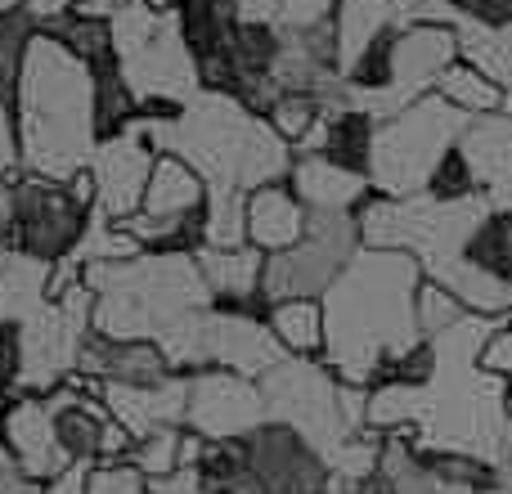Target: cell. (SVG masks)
<instances>
[{
  "label": "cell",
  "mask_w": 512,
  "mask_h": 494,
  "mask_svg": "<svg viewBox=\"0 0 512 494\" xmlns=\"http://www.w3.org/2000/svg\"><path fill=\"white\" fill-rule=\"evenodd\" d=\"M418 256L396 247H360L342 274L328 283L324 301V355L319 360L342 382L373 387L378 369L414 346L418 337Z\"/></svg>",
  "instance_id": "1"
},
{
  "label": "cell",
  "mask_w": 512,
  "mask_h": 494,
  "mask_svg": "<svg viewBox=\"0 0 512 494\" xmlns=\"http://www.w3.org/2000/svg\"><path fill=\"white\" fill-rule=\"evenodd\" d=\"M18 167L68 180L90 167L99 144L95 126V72L54 36L36 32L27 45L14 95Z\"/></svg>",
  "instance_id": "2"
},
{
  "label": "cell",
  "mask_w": 512,
  "mask_h": 494,
  "mask_svg": "<svg viewBox=\"0 0 512 494\" xmlns=\"http://www.w3.org/2000/svg\"><path fill=\"white\" fill-rule=\"evenodd\" d=\"M198 472L207 494H337L328 454L288 423L248 427L198 445Z\"/></svg>",
  "instance_id": "3"
},
{
  "label": "cell",
  "mask_w": 512,
  "mask_h": 494,
  "mask_svg": "<svg viewBox=\"0 0 512 494\" xmlns=\"http://www.w3.org/2000/svg\"><path fill=\"white\" fill-rule=\"evenodd\" d=\"M472 117L445 104L441 95H423L396 117H382L378 135H373V158H369V189L387 198L423 194L432 167L454 149Z\"/></svg>",
  "instance_id": "4"
},
{
  "label": "cell",
  "mask_w": 512,
  "mask_h": 494,
  "mask_svg": "<svg viewBox=\"0 0 512 494\" xmlns=\"http://www.w3.org/2000/svg\"><path fill=\"white\" fill-rule=\"evenodd\" d=\"M364 247L355 212H310V225L292 247L265 256L261 292L265 301L288 297H324L328 283L351 265V256Z\"/></svg>",
  "instance_id": "5"
},
{
  "label": "cell",
  "mask_w": 512,
  "mask_h": 494,
  "mask_svg": "<svg viewBox=\"0 0 512 494\" xmlns=\"http://www.w3.org/2000/svg\"><path fill=\"white\" fill-rule=\"evenodd\" d=\"M265 423L261 382L243 378L234 369H194L185 396V427L203 441L216 436H239L248 427Z\"/></svg>",
  "instance_id": "6"
},
{
  "label": "cell",
  "mask_w": 512,
  "mask_h": 494,
  "mask_svg": "<svg viewBox=\"0 0 512 494\" xmlns=\"http://www.w3.org/2000/svg\"><path fill=\"white\" fill-rule=\"evenodd\" d=\"M153 149L149 135L131 131H117L108 140L95 144L90 153V180H95V216L108 225H122L126 216L140 212L144 203V185H149V171H153Z\"/></svg>",
  "instance_id": "7"
},
{
  "label": "cell",
  "mask_w": 512,
  "mask_h": 494,
  "mask_svg": "<svg viewBox=\"0 0 512 494\" xmlns=\"http://www.w3.org/2000/svg\"><path fill=\"white\" fill-rule=\"evenodd\" d=\"M0 445L9 450V459L27 472L32 481H50L68 468V454L59 445V432H54V414L45 405V396H14L5 414V436Z\"/></svg>",
  "instance_id": "8"
},
{
  "label": "cell",
  "mask_w": 512,
  "mask_h": 494,
  "mask_svg": "<svg viewBox=\"0 0 512 494\" xmlns=\"http://www.w3.org/2000/svg\"><path fill=\"white\" fill-rule=\"evenodd\" d=\"M310 225V207L292 194L288 180H274V185H261L243 198V230H248V243L256 252H283L306 234Z\"/></svg>",
  "instance_id": "9"
},
{
  "label": "cell",
  "mask_w": 512,
  "mask_h": 494,
  "mask_svg": "<svg viewBox=\"0 0 512 494\" xmlns=\"http://www.w3.org/2000/svg\"><path fill=\"white\" fill-rule=\"evenodd\" d=\"M459 149L477 171L481 194L499 207H512V117H472L459 135Z\"/></svg>",
  "instance_id": "10"
},
{
  "label": "cell",
  "mask_w": 512,
  "mask_h": 494,
  "mask_svg": "<svg viewBox=\"0 0 512 494\" xmlns=\"http://www.w3.org/2000/svg\"><path fill=\"white\" fill-rule=\"evenodd\" d=\"M288 185L310 212H355L373 194L369 180L324 162L319 153H297L288 171Z\"/></svg>",
  "instance_id": "11"
},
{
  "label": "cell",
  "mask_w": 512,
  "mask_h": 494,
  "mask_svg": "<svg viewBox=\"0 0 512 494\" xmlns=\"http://www.w3.org/2000/svg\"><path fill=\"white\" fill-rule=\"evenodd\" d=\"M436 95L468 117H495V113H508L512 108V90H504L495 77H486V72L468 59H454L450 68L436 77Z\"/></svg>",
  "instance_id": "12"
},
{
  "label": "cell",
  "mask_w": 512,
  "mask_h": 494,
  "mask_svg": "<svg viewBox=\"0 0 512 494\" xmlns=\"http://www.w3.org/2000/svg\"><path fill=\"white\" fill-rule=\"evenodd\" d=\"M265 324L283 346V355H324V301L319 297L270 301Z\"/></svg>",
  "instance_id": "13"
},
{
  "label": "cell",
  "mask_w": 512,
  "mask_h": 494,
  "mask_svg": "<svg viewBox=\"0 0 512 494\" xmlns=\"http://www.w3.org/2000/svg\"><path fill=\"white\" fill-rule=\"evenodd\" d=\"M414 315H418V333H423V337H441L445 328L463 324L472 310L463 306L450 288H441V283H432L423 274V283H418V301H414Z\"/></svg>",
  "instance_id": "14"
},
{
  "label": "cell",
  "mask_w": 512,
  "mask_h": 494,
  "mask_svg": "<svg viewBox=\"0 0 512 494\" xmlns=\"http://www.w3.org/2000/svg\"><path fill=\"white\" fill-rule=\"evenodd\" d=\"M477 364L486 373H495V378L512 382V328L504 319H495V324L486 328V337H481V346H477Z\"/></svg>",
  "instance_id": "15"
},
{
  "label": "cell",
  "mask_w": 512,
  "mask_h": 494,
  "mask_svg": "<svg viewBox=\"0 0 512 494\" xmlns=\"http://www.w3.org/2000/svg\"><path fill=\"white\" fill-rule=\"evenodd\" d=\"M459 18L477 27H512V0H454V23Z\"/></svg>",
  "instance_id": "16"
},
{
  "label": "cell",
  "mask_w": 512,
  "mask_h": 494,
  "mask_svg": "<svg viewBox=\"0 0 512 494\" xmlns=\"http://www.w3.org/2000/svg\"><path fill=\"white\" fill-rule=\"evenodd\" d=\"M90 472L95 463H68L59 477L41 481V494H90Z\"/></svg>",
  "instance_id": "17"
},
{
  "label": "cell",
  "mask_w": 512,
  "mask_h": 494,
  "mask_svg": "<svg viewBox=\"0 0 512 494\" xmlns=\"http://www.w3.org/2000/svg\"><path fill=\"white\" fill-rule=\"evenodd\" d=\"M337 494H400V490H396V481H391L387 472L373 468V472H364V477H355V481H337Z\"/></svg>",
  "instance_id": "18"
},
{
  "label": "cell",
  "mask_w": 512,
  "mask_h": 494,
  "mask_svg": "<svg viewBox=\"0 0 512 494\" xmlns=\"http://www.w3.org/2000/svg\"><path fill=\"white\" fill-rule=\"evenodd\" d=\"M490 494H512V450L495 463V486H490Z\"/></svg>",
  "instance_id": "19"
},
{
  "label": "cell",
  "mask_w": 512,
  "mask_h": 494,
  "mask_svg": "<svg viewBox=\"0 0 512 494\" xmlns=\"http://www.w3.org/2000/svg\"><path fill=\"white\" fill-rule=\"evenodd\" d=\"M504 409H508V423H512V382H508V391H504Z\"/></svg>",
  "instance_id": "20"
}]
</instances>
